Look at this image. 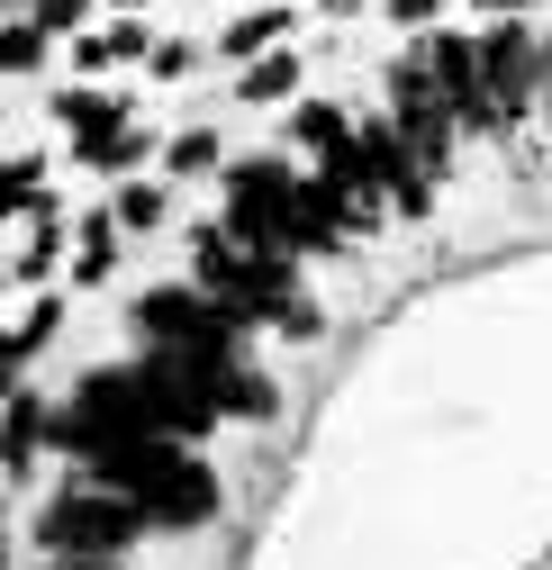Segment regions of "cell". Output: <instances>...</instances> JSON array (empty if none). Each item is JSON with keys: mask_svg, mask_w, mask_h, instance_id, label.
<instances>
[{"mask_svg": "<svg viewBox=\"0 0 552 570\" xmlns=\"http://www.w3.org/2000/svg\"><path fill=\"white\" fill-rule=\"evenodd\" d=\"M73 471H82L91 489L127 498V508L146 517L155 534H190V525H209V517H218V498H227L218 471L199 462L181 435H155V425H146V435H109V444H91Z\"/></svg>", "mask_w": 552, "mask_h": 570, "instance_id": "6da1fadb", "label": "cell"}, {"mask_svg": "<svg viewBox=\"0 0 552 570\" xmlns=\"http://www.w3.org/2000/svg\"><path fill=\"white\" fill-rule=\"evenodd\" d=\"M190 281L209 299H227L254 335H282V344H308L326 317L299 299V254L282 245H254L236 227H190Z\"/></svg>", "mask_w": 552, "mask_h": 570, "instance_id": "7a4b0ae2", "label": "cell"}, {"mask_svg": "<svg viewBox=\"0 0 552 570\" xmlns=\"http://www.w3.org/2000/svg\"><path fill=\"white\" fill-rule=\"evenodd\" d=\"M155 525L127 508V498L91 489V480H63L46 508H37V552L46 561H118L127 543H146Z\"/></svg>", "mask_w": 552, "mask_h": 570, "instance_id": "3957f363", "label": "cell"}, {"mask_svg": "<svg viewBox=\"0 0 552 570\" xmlns=\"http://www.w3.org/2000/svg\"><path fill=\"white\" fill-rule=\"evenodd\" d=\"M55 127H63V146H73V164H91V173H109V181H127V173H146V155L164 146V136L136 118L118 91H55Z\"/></svg>", "mask_w": 552, "mask_h": 570, "instance_id": "277c9868", "label": "cell"}, {"mask_svg": "<svg viewBox=\"0 0 552 570\" xmlns=\"http://www.w3.org/2000/svg\"><path fill=\"white\" fill-rule=\"evenodd\" d=\"M136 335L164 344V353H209V363H245V317L227 299H209L199 281H172V291H146L136 299Z\"/></svg>", "mask_w": 552, "mask_h": 570, "instance_id": "5b68a950", "label": "cell"}, {"mask_svg": "<svg viewBox=\"0 0 552 570\" xmlns=\"http://www.w3.org/2000/svg\"><path fill=\"white\" fill-rule=\"evenodd\" d=\"M480 73H490V100L507 109V136H516V118L543 109V37L525 19H499L480 37Z\"/></svg>", "mask_w": 552, "mask_h": 570, "instance_id": "8992f818", "label": "cell"}, {"mask_svg": "<svg viewBox=\"0 0 552 570\" xmlns=\"http://www.w3.org/2000/svg\"><path fill=\"white\" fill-rule=\"evenodd\" d=\"M299 28V10L290 0H263V10H236L227 28H218V55L227 63H254V55H282V37Z\"/></svg>", "mask_w": 552, "mask_h": 570, "instance_id": "52a82bcc", "label": "cell"}, {"mask_svg": "<svg viewBox=\"0 0 552 570\" xmlns=\"http://www.w3.org/2000/svg\"><path fill=\"white\" fill-rule=\"evenodd\" d=\"M55 245H63V218L37 199V208H19V254H10V281L19 291H46V263H55Z\"/></svg>", "mask_w": 552, "mask_h": 570, "instance_id": "ba28073f", "label": "cell"}, {"mask_svg": "<svg viewBox=\"0 0 552 570\" xmlns=\"http://www.w3.org/2000/svg\"><path fill=\"white\" fill-rule=\"evenodd\" d=\"M118 208H82V227H73V291H91V281L118 272Z\"/></svg>", "mask_w": 552, "mask_h": 570, "instance_id": "9c48e42d", "label": "cell"}, {"mask_svg": "<svg viewBox=\"0 0 552 570\" xmlns=\"http://www.w3.org/2000/svg\"><path fill=\"white\" fill-rule=\"evenodd\" d=\"M109 208H118L127 236H155V227L172 218V181H164V173H127V181L109 190Z\"/></svg>", "mask_w": 552, "mask_h": 570, "instance_id": "30bf717a", "label": "cell"}, {"mask_svg": "<svg viewBox=\"0 0 552 570\" xmlns=\"http://www.w3.org/2000/svg\"><path fill=\"white\" fill-rule=\"evenodd\" d=\"M155 55V28L146 19H118L100 37H73V73H100V63H146Z\"/></svg>", "mask_w": 552, "mask_h": 570, "instance_id": "8fae6325", "label": "cell"}, {"mask_svg": "<svg viewBox=\"0 0 552 570\" xmlns=\"http://www.w3.org/2000/svg\"><path fill=\"white\" fill-rule=\"evenodd\" d=\"M236 100H245V109H282V100H299V55H254L245 73H236Z\"/></svg>", "mask_w": 552, "mask_h": 570, "instance_id": "7c38bea8", "label": "cell"}, {"mask_svg": "<svg viewBox=\"0 0 552 570\" xmlns=\"http://www.w3.org/2000/svg\"><path fill=\"white\" fill-rule=\"evenodd\" d=\"M199 173H227L218 127H181V136H164V181H199Z\"/></svg>", "mask_w": 552, "mask_h": 570, "instance_id": "4fadbf2b", "label": "cell"}, {"mask_svg": "<svg viewBox=\"0 0 552 570\" xmlns=\"http://www.w3.org/2000/svg\"><path fill=\"white\" fill-rule=\"evenodd\" d=\"M55 317H63V299H55V291H28V308H19V326H10V363H19V372L37 363V344L55 335Z\"/></svg>", "mask_w": 552, "mask_h": 570, "instance_id": "5bb4252c", "label": "cell"}, {"mask_svg": "<svg viewBox=\"0 0 552 570\" xmlns=\"http://www.w3.org/2000/svg\"><path fill=\"white\" fill-rule=\"evenodd\" d=\"M46 46H55V28H37V19H19V10H10V73H28V82H37V73H46Z\"/></svg>", "mask_w": 552, "mask_h": 570, "instance_id": "9a60e30c", "label": "cell"}, {"mask_svg": "<svg viewBox=\"0 0 552 570\" xmlns=\"http://www.w3.org/2000/svg\"><path fill=\"white\" fill-rule=\"evenodd\" d=\"M10 10H19V19H37V28H55V37H63V28L82 37V19H91V0H10Z\"/></svg>", "mask_w": 552, "mask_h": 570, "instance_id": "2e32d148", "label": "cell"}, {"mask_svg": "<svg viewBox=\"0 0 552 570\" xmlns=\"http://www.w3.org/2000/svg\"><path fill=\"white\" fill-rule=\"evenodd\" d=\"M190 63H199V46H190V37H155V55H146V73H155V82H181Z\"/></svg>", "mask_w": 552, "mask_h": 570, "instance_id": "e0dca14e", "label": "cell"}, {"mask_svg": "<svg viewBox=\"0 0 552 570\" xmlns=\"http://www.w3.org/2000/svg\"><path fill=\"white\" fill-rule=\"evenodd\" d=\"M381 19L407 28V37H426V28H444V0H381Z\"/></svg>", "mask_w": 552, "mask_h": 570, "instance_id": "ac0fdd59", "label": "cell"}, {"mask_svg": "<svg viewBox=\"0 0 552 570\" xmlns=\"http://www.w3.org/2000/svg\"><path fill=\"white\" fill-rule=\"evenodd\" d=\"M543 127H552V28H543Z\"/></svg>", "mask_w": 552, "mask_h": 570, "instance_id": "d6986e66", "label": "cell"}, {"mask_svg": "<svg viewBox=\"0 0 552 570\" xmlns=\"http://www.w3.org/2000/svg\"><path fill=\"white\" fill-rule=\"evenodd\" d=\"M37 570H118V561H37Z\"/></svg>", "mask_w": 552, "mask_h": 570, "instance_id": "ffe728a7", "label": "cell"}, {"mask_svg": "<svg viewBox=\"0 0 552 570\" xmlns=\"http://www.w3.org/2000/svg\"><path fill=\"white\" fill-rule=\"evenodd\" d=\"M118 10H127V19H136V10H155V0H118Z\"/></svg>", "mask_w": 552, "mask_h": 570, "instance_id": "44dd1931", "label": "cell"}]
</instances>
